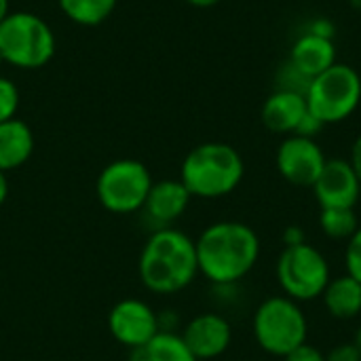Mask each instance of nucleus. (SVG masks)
<instances>
[{
  "label": "nucleus",
  "mask_w": 361,
  "mask_h": 361,
  "mask_svg": "<svg viewBox=\"0 0 361 361\" xmlns=\"http://www.w3.org/2000/svg\"><path fill=\"white\" fill-rule=\"evenodd\" d=\"M195 245L199 273L214 286H237L252 273L262 250L258 233L237 220L209 224Z\"/></svg>",
  "instance_id": "obj_1"
},
{
  "label": "nucleus",
  "mask_w": 361,
  "mask_h": 361,
  "mask_svg": "<svg viewBox=\"0 0 361 361\" xmlns=\"http://www.w3.org/2000/svg\"><path fill=\"white\" fill-rule=\"evenodd\" d=\"M137 271L146 290L163 296L178 294L199 275L197 245L173 226L157 228L142 247Z\"/></svg>",
  "instance_id": "obj_2"
},
{
  "label": "nucleus",
  "mask_w": 361,
  "mask_h": 361,
  "mask_svg": "<svg viewBox=\"0 0 361 361\" xmlns=\"http://www.w3.org/2000/svg\"><path fill=\"white\" fill-rule=\"evenodd\" d=\"M245 176L241 154L224 142L195 146L182 161L180 180L192 197L220 199L237 190Z\"/></svg>",
  "instance_id": "obj_3"
},
{
  "label": "nucleus",
  "mask_w": 361,
  "mask_h": 361,
  "mask_svg": "<svg viewBox=\"0 0 361 361\" xmlns=\"http://www.w3.org/2000/svg\"><path fill=\"white\" fill-rule=\"evenodd\" d=\"M252 332L256 345L273 355L286 357L309 338V319L300 302L288 296H271L254 313Z\"/></svg>",
  "instance_id": "obj_4"
},
{
  "label": "nucleus",
  "mask_w": 361,
  "mask_h": 361,
  "mask_svg": "<svg viewBox=\"0 0 361 361\" xmlns=\"http://www.w3.org/2000/svg\"><path fill=\"white\" fill-rule=\"evenodd\" d=\"M0 55L4 63L36 70L55 55V34L38 15L19 11L0 21Z\"/></svg>",
  "instance_id": "obj_5"
},
{
  "label": "nucleus",
  "mask_w": 361,
  "mask_h": 361,
  "mask_svg": "<svg viewBox=\"0 0 361 361\" xmlns=\"http://www.w3.org/2000/svg\"><path fill=\"white\" fill-rule=\"evenodd\" d=\"M307 108L324 125L347 121L361 104L360 72L347 63H334L315 76L305 95Z\"/></svg>",
  "instance_id": "obj_6"
},
{
  "label": "nucleus",
  "mask_w": 361,
  "mask_h": 361,
  "mask_svg": "<svg viewBox=\"0 0 361 361\" xmlns=\"http://www.w3.org/2000/svg\"><path fill=\"white\" fill-rule=\"evenodd\" d=\"M152 184V176L142 161L116 159L108 163L97 176L95 192L104 209L110 214L127 216L144 207Z\"/></svg>",
  "instance_id": "obj_7"
},
{
  "label": "nucleus",
  "mask_w": 361,
  "mask_h": 361,
  "mask_svg": "<svg viewBox=\"0 0 361 361\" xmlns=\"http://www.w3.org/2000/svg\"><path fill=\"white\" fill-rule=\"evenodd\" d=\"M332 279L330 262L311 243L283 247L277 260V281L283 296L296 302H309L322 298Z\"/></svg>",
  "instance_id": "obj_8"
},
{
  "label": "nucleus",
  "mask_w": 361,
  "mask_h": 361,
  "mask_svg": "<svg viewBox=\"0 0 361 361\" xmlns=\"http://www.w3.org/2000/svg\"><path fill=\"white\" fill-rule=\"evenodd\" d=\"M328 157L324 154L322 146L311 137L288 135L277 148V169L294 186L313 188L317 182Z\"/></svg>",
  "instance_id": "obj_9"
},
{
  "label": "nucleus",
  "mask_w": 361,
  "mask_h": 361,
  "mask_svg": "<svg viewBox=\"0 0 361 361\" xmlns=\"http://www.w3.org/2000/svg\"><path fill=\"white\" fill-rule=\"evenodd\" d=\"M108 330L116 343L133 351L161 332L159 313H154V309L144 300L125 298L110 309Z\"/></svg>",
  "instance_id": "obj_10"
},
{
  "label": "nucleus",
  "mask_w": 361,
  "mask_h": 361,
  "mask_svg": "<svg viewBox=\"0 0 361 361\" xmlns=\"http://www.w3.org/2000/svg\"><path fill=\"white\" fill-rule=\"evenodd\" d=\"M313 192L322 209H353L361 197V182L349 159H328Z\"/></svg>",
  "instance_id": "obj_11"
},
{
  "label": "nucleus",
  "mask_w": 361,
  "mask_h": 361,
  "mask_svg": "<svg viewBox=\"0 0 361 361\" xmlns=\"http://www.w3.org/2000/svg\"><path fill=\"white\" fill-rule=\"evenodd\" d=\"M180 336L197 360H214L228 351L233 328L220 313H201L186 324Z\"/></svg>",
  "instance_id": "obj_12"
},
{
  "label": "nucleus",
  "mask_w": 361,
  "mask_h": 361,
  "mask_svg": "<svg viewBox=\"0 0 361 361\" xmlns=\"http://www.w3.org/2000/svg\"><path fill=\"white\" fill-rule=\"evenodd\" d=\"M190 199L192 195L182 184V180H161L152 184L142 209L157 228H169L186 214Z\"/></svg>",
  "instance_id": "obj_13"
},
{
  "label": "nucleus",
  "mask_w": 361,
  "mask_h": 361,
  "mask_svg": "<svg viewBox=\"0 0 361 361\" xmlns=\"http://www.w3.org/2000/svg\"><path fill=\"white\" fill-rule=\"evenodd\" d=\"M309 112L307 108V99L300 93H292V91H273L260 110L262 116V125L273 131V133H283V135H294L298 123L302 121V116Z\"/></svg>",
  "instance_id": "obj_14"
},
{
  "label": "nucleus",
  "mask_w": 361,
  "mask_h": 361,
  "mask_svg": "<svg viewBox=\"0 0 361 361\" xmlns=\"http://www.w3.org/2000/svg\"><path fill=\"white\" fill-rule=\"evenodd\" d=\"M288 59L300 72L315 78L336 63V47H334V40L319 38V36H313L309 32H302L296 38V42L292 44Z\"/></svg>",
  "instance_id": "obj_15"
},
{
  "label": "nucleus",
  "mask_w": 361,
  "mask_h": 361,
  "mask_svg": "<svg viewBox=\"0 0 361 361\" xmlns=\"http://www.w3.org/2000/svg\"><path fill=\"white\" fill-rule=\"evenodd\" d=\"M34 152V133L17 116L0 123V171L21 167Z\"/></svg>",
  "instance_id": "obj_16"
},
{
  "label": "nucleus",
  "mask_w": 361,
  "mask_h": 361,
  "mask_svg": "<svg viewBox=\"0 0 361 361\" xmlns=\"http://www.w3.org/2000/svg\"><path fill=\"white\" fill-rule=\"evenodd\" d=\"M328 313L336 319H353L361 313V283L351 275L330 279L322 294Z\"/></svg>",
  "instance_id": "obj_17"
},
{
  "label": "nucleus",
  "mask_w": 361,
  "mask_h": 361,
  "mask_svg": "<svg viewBox=\"0 0 361 361\" xmlns=\"http://www.w3.org/2000/svg\"><path fill=\"white\" fill-rule=\"evenodd\" d=\"M129 361H199L178 332H159L146 345L131 351Z\"/></svg>",
  "instance_id": "obj_18"
},
{
  "label": "nucleus",
  "mask_w": 361,
  "mask_h": 361,
  "mask_svg": "<svg viewBox=\"0 0 361 361\" xmlns=\"http://www.w3.org/2000/svg\"><path fill=\"white\" fill-rule=\"evenodd\" d=\"M59 6L74 23L97 25L112 15L116 0H59Z\"/></svg>",
  "instance_id": "obj_19"
},
{
  "label": "nucleus",
  "mask_w": 361,
  "mask_h": 361,
  "mask_svg": "<svg viewBox=\"0 0 361 361\" xmlns=\"http://www.w3.org/2000/svg\"><path fill=\"white\" fill-rule=\"evenodd\" d=\"M319 226L326 237L334 241H349L360 228L355 209H322Z\"/></svg>",
  "instance_id": "obj_20"
},
{
  "label": "nucleus",
  "mask_w": 361,
  "mask_h": 361,
  "mask_svg": "<svg viewBox=\"0 0 361 361\" xmlns=\"http://www.w3.org/2000/svg\"><path fill=\"white\" fill-rule=\"evenodd\" d=\"M311 76H307L305 72H300L290 59L277 70L275 74V89L277 91H292V93H300L307 95L309 85H311Z\"/></svg>",
  "instance_id": "obj_21"
},
{
  "label": "nucleus",
  "mask_w": 361,
  "mask_h": 361,
  "mask_svg": "<svg viewBox=\"0 0 361 361\" xmlns=\"http://www.w3.org/2000/svg\"><path fill=\"white\" fill-rule=\"evenodd\" d=\"M19 108V91L15 82L6 76H0V123L15 118Z\"/></svg>",
  "instance_id": "obj_22"
},
{
  "label": "nucleus",
  "mask_w": 361,
  "mask_h": 361,
  "mask_svg": "<svg viewBox=\"0 0 361 361\" xmlns=\"http://www.w3.org/2000/svg\"><path fill=\"white\" fill-rule=\"evenodd\" d=\"M345 267H347V275H351L353 279H357L361 283V224L355 231V235L347 241Z\"/></svg>",
  "instance_id": "obj_23"
},
{
  "label": "nucleus",
  "mask_w": 361,
  "mask_h": 361,
  "mask_svg": "<svg viewBox=\"0 0 361 361\" xmlns=\"http://www.w3.org/2000/svg\"><path fill=\"white\" fill-rule=\"evenodd\" d=\"M305 32L313 34V36H319V38H328V40H334L336 36V25L334 21L326 19V17H315L307 23Z\"/></svg>",
  "instance_id": "obj_24"
},
{
  "label": "nucleus",
  "mask_w": 361,
  "mask_h": 361,
  "mask_svg": "<svg viewBox=\"0 0 361 361\" xmlns=\"http://www.w3.org/2000/svg\"><path fill=\"white\" fill-rule=\"evenodd\" d=\"M324 123L317 118V116H313L311 112H307L305 116H302V121L298 123V127H296V131H294V135H300V137H311V140H315L322 131H324Z\"/></svg>",
  "instance_id": "obj_25"
},
{
  "label": "nucleus",
  "mask_w": 361,
  "mask_h": 361,
  "mask_svg": "<svg viewBox=\"0 0 361 361\" xmlns=\"http://www.w3.org/2000/svg\"><path fill=\"white\" fill-rule=\"evenodd\" d=\"M326 361H361V353L355 343H341L326 355Z\"/></svg>",
  "instance_id": "obj_26"
},
{
  "label": "nucleus",
  "mask_w": 361,
  "mask_h": 361,
  "mask_svg": "<svg viewBox=\"0 0 361 361\" xmlns=\"http://www.w3.org/2000/svg\"><path fill=\"white\" fill-rule=\"evenodd\" d=\"M283 360L286 361H326V355H324L317 347H313V345L305 343V345H300L298 349H294L290 355H286Z\"/></svg>",
  "instance_id": "obj_27"
},
{
  "label": "nucleus",
  "mask_w": 361,
  "mask_h": 361,
  "mask_svg": "<svg viewBox=\"0 0 361 361\" xmlns=\"http://www.w3.org/2000/svg\"><path fill=\"white\" fill-rule=\"evenodd\" d=\"M300 243H307V235L302 231V226L298 224H292L283 231V245L286 247H294V245H300Z\"/></svg>",
  "instance_id": "obj_28"
},
{
  "label": "nucleus",
  "mask_w": 361,
  "mask_h": 361,
  "mask_svg": "<svg viewBox=\"0 0 361 361\" xmlns=\"http://www.w3.org/2000/svg\"><path fill=\"white\" fill-rule=\"evenodd\" d=\"M349 163H351V167L355 169V173H357V178H360V182H361V133L355 137V142H353Z\"/></svg>",
  "instance_id": "obj_29"
},
{
  "label": "nucleus",
  "mask_w": 361,
  "mask_h": 361,
  "mask_svg": "<svg viewBox=\"0 0 361 361\" xmlns=\"http://www.w3.org/2000/svg\"><path fill=\"white\" fill-rule=\"evenodd\" d=\"M6 197H8V180H6V173L0 171V207L4 205Z\"/></svg>",
  "instance_id": "obj_30"
},
{
  "label": "nucleus",
  "mask_w": 361,
  "mask_h": 361,
  "mask_svg": "<svg viewBox=\"0 0 361 361\" xmlns=\"http://www.w3.org/2000/svg\"><path fill=\"white\" fill-rule=\"evenodd\" d=\"M188 4H192V6H199V8H207V6H214V4H218L220 0H186Z\"/></svg>",
  "instance_id": "obj_31"
},
{
  "label": "nucleus",
  "mask_w": 361,
  "mask_h": 361,
  "mask_svg": "<svg viewBox=\"0 0 361 361\" xmlns=\"http://www.w3.org/2000/svg\"><path fill=\"white\" fill-rule=\"evenodd\" d=\"M8 15V0H0V21Z\"/></svg>",
  "instance_id": "obj_32"
},
{
  "label": "nucleus",
  "mask_w": 361,
  "mask_h": 361,
  "mask_svg": "<svg viewBox=\"0 0 361 361\" xmlns=\"http://www.w3.org/2000/svg\"><path fill=\"white\" fill-rule=\"evenodd\" d=\"M353 343H355V347L360 349V353H361V328L355 332V341H353Z\"/></svg>",
  "instance_id": "obj_33"
},
{
  "label": "nucleus",
  "mask_w": 361,
  "mask_h": 361,
  "mask_svg": "<svg viewBox=\"0 0 361 361\" xmlns=\"http://www.w3.org/2000/svg\"><path fill=\"white\" fill-rule=\"evenodd\" d=\"M349 4H351L355 11H361V0H349Z\"/></svg>",
  "instance_id": "obj_34"
},
{
  "label": "nucleus",
  "mask_w": 361,
  "mask_h": 361,
  "mask_svg": "<svg viewBox=\"0 0 361 361\" xmlns=\"http://www.w3.org/2000/svg\"><path fill=\"white\" fill-rule=\"evenodd\" d=\"M0 63H4V59H2V55H0Z\"/></svg>",
  "instance_id": "obj_35"
},
{
  "label": "nucleus",
  "mask_w": 361,
  "mask_h": 361,
  "mask_svg": "<svg viewBox=\"0 0 361 361\" xmlns=\"http://www.w3.org/2000/svg\"><path fill=\"white\" fill-rule=\"evenodd\" d=\"M360 80H361V72H360Z\"/></svg>",
  "instance_id": "obj_36"
}]
</instances>
